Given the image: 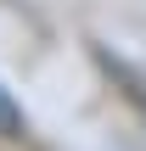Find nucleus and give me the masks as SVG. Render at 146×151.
Wrapping results in <instances>:
<instances>
[{
    "label": "nucleus",
    "instance_id": "obj_1",
    "mask_svg": "<svg viewBox=\"0 0 146 151\" xmlns=\"http://www.w3.org/2000/svg\"><path fill=\"white\" fill-rule=\"evenodd\" d=\"M0 134H6V140L23 134V106L11 101V90H0Z\"/></svg>",
    "mask_w": 146,
    "mask_h": 151
},
{
    "label": "nucleus",
    "instance_id": "obj_2",
    "mask_svg": "<svg viewBox=\"0 0 146 151\" xmlns=\"http://www.w3.org/2000/svg\"><path fill=\"white\" fill-rule=\"evenodd\" d=\"M113 73H118V78L129 84V95H135V106H141V112H146V84H135V78H129V67H118V62H113Z\"/></svg>",
    "mask_w": 146,
    "mask_h": 151
}]
</instances>
